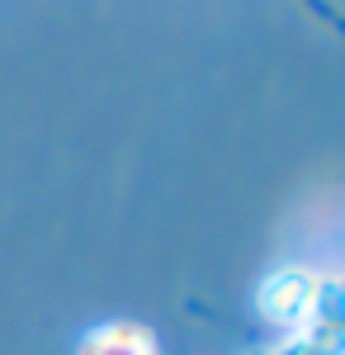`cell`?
Wrapping results in <instances>:
<instances>
[{
    "instance_id": "7a4b0ae2",
    "label": "cell",
    "mask_w": 345,
    "mask_h": 355,
    "mask_svg": "<svg viewBox=\"0 0 345 355\" xmlns=\"http://www.w3.org/2000/svg\"><path fill=\"white\" fill-rule=\"evenodd\" d=\"M80 355H157V341L133 322H109L80 341Z\"/></svg>"
},
{
    "instance_id": "6da1fadb",
    "label": "cell",
    "mask_w": 345,
    "mask_h": 355,
    "mask_svg": "<svg viewBox=\"0 0 345 355\" xmlns=\"http://www.w3.org/2000/svg\"><path fill=\"white\" fill-rule=\"evenodd\" d=\"M317 294H321V279L308 270H279L269 275L265 284H260V313H265L269 322H308L312 318V308H317Z\"/></svg>"
}]
</instances>
